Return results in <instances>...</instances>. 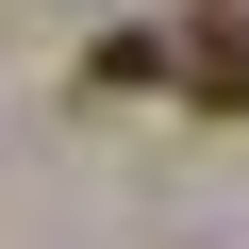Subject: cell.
<instances>
[{
    "label": "cell",
    "mask_w": 249,
    "mask_h": 249,
    "mask_svg": "<svg viewBox=\"0 0 249 249\" xmlns=\"http://www.w3.org/2000/svg\"><path fill=\"white\" fill-rule=\"evenodd\" d=\"M183 100L199 116H249V0H199L183 17Z\"/></svg>",
    "instance_id": "6da1fadb"
}]
</instances>
